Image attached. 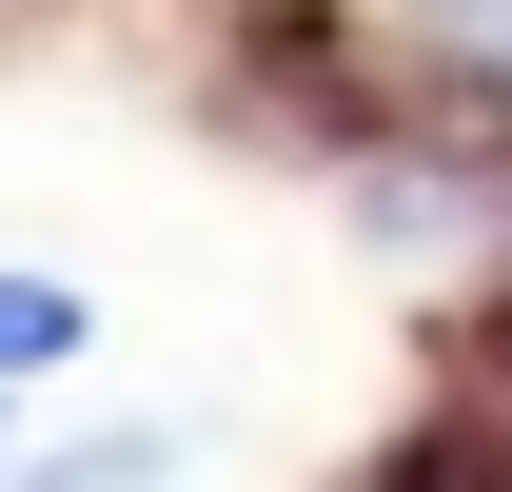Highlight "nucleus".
<instances>
[{"label":"nucleus","instance_id":"1","mask_svg":"<svg viewBox=\"0 0 512 492\" xmlns=\"http://www.w3.org/2000/svg\"><path fill=\"white\" fill-rule=\"evenodd\" d=\"M79 335H99V296H79V276H0V394H20V374H60Z\"/></svg>","mask_w":512,"mask_h":492},{"label":"nucleus","instance_id":"2","mask_svg":"<svg viewBox=\"0 0 512 492\" xmlns=\"http://www.w3.org/2000/svg\"><path fill=\"white\" fill-rule=\"evenodd\" d=\"M158 473H178L158 433H99V453H40V473H20V492H158Z\"/></svg>","mask_w":512,"mask_h":492}]
</instances>
